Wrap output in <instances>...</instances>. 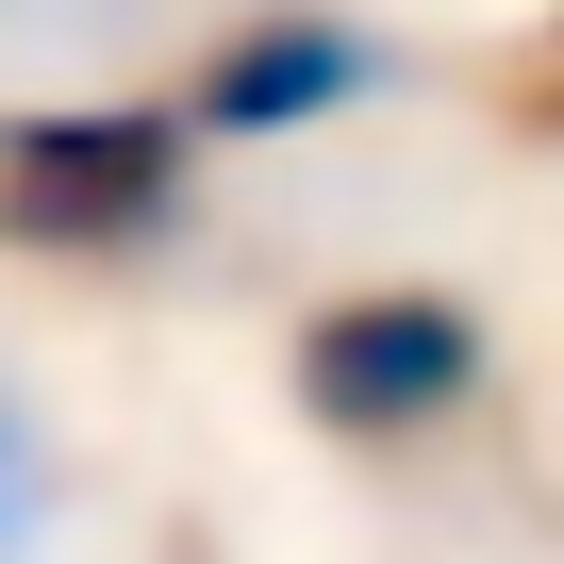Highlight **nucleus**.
Returning <instances> with one entry per match:
<instances>
[{
  "label": "nucleus",
  "instance_id": "1",
  "mask_svg": "<svg viewBox=\"0 0 564 564\" xmlns=\"http://www.w3.org/2000/svg\"><path fill=\"white\" fill-rule=\"evenodd\" d=\"M199 216V133L183 100H34L0 117V232L51 265H133Z\"/></svg>",
  "mask_w": 564,
  "mask_h": 564
},
{
  "label": "nucleus",
  "instance_id": "2",
  "mask_svg": "<svg viewBox=\"0 0 564 564\" xmlns=\"http://www.w3.org/2000/svg\"><path fill=\"white\" fill-rule=\"evenodd\" d=\"M282 382L349 448H432L481 399V300H448V282H333L300 316V349H282Z\"/></svg>",
  "mask_w": 564,
  "mask_h": 564
},
{
  "label": "nucleus",
  "instance_id": "3",
  "mask_svg": "<svg viewBox=\"0 0 564 564\" xmlns=\"http://www.w3.org/2000/svg\"><path fill=\"white\" fill-rule=\"evenodd\" d=\"M399 84V51L366 18H333V0H265V18H232L199 67H183V133L199 150H282V133H333Z\"/></svg>",
  "mask_w": 564,
  "mask_h": 564
},
{
  "label": "nucleus",
  "instance_id": "4",
  "mask_svg": "<svg viewBox=\"0 0 564 564\" xmlns=\"http://www.w3.org/2000/svg\"><path fill=\"white\" fill-rule=\"evenodd\" d=\"M34 514H51V432H34V399L0 382V564L34 547Z\"/></svg>",
  "mask_w": 564,
  "mask_h": 564
}]
</instances>
